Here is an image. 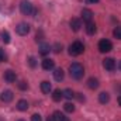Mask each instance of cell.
Returning a JSON list of instances; mask_svg holds the SVG:
<instances>
[{"mask_svg":"<svg viewBox=\"0 0 121 121\" xmlns=\"http://www.w3.org/2000/svg\"><path fill=\"white\" fill-rule=\"evenodd\" d=\"M69 72H70V76H72L73 79H76V80L82 79L83 75H85V69H83V66H82L80 63H78V62L70 63V66H69Z\"/></svg>","mask_w":121,"mask_h":121,"instance_id":"1","label":"cell"},{"mask_svg":"<svg viewBox=\"0 0 121 121\" xmlns=\"http://www.w3.org/2000/svg\"><path fill=\"white\" fill-rule=\"evenodd\" d=\"M83 51H85V47H83V44H82L80 41H75V42L69 47V54H70L72 56H78V55L83 54Z\"/></svg>","mask_w":121,"mask_h":121,"instance_id":"2","label":"cell"},{"mask_svg":"<svg viewBox=\"0 0 121 121\" xmlns=\"http://www.w3.org/2000/svg\"><path fill=\"white\" fill-rule=\"evenodd\" d=\"M20 11H21L24 16H30V14H35V13H37V11L34 10L32 4H31L30 1H27V0H23V1H21V4H20Z\"/></svg>","mask_w":121,"mask_h":121,"instance_id":"3","label":"cell"},{"mask_svg":"<svg viewBox=\"0 0 121 121\" xmlns=\"http://www.w3.org/2000/svg\"><path fill=\"white\" fill-rule=\"evenodd\" d=\"M111 49H113V44H111L108 39H101V41L99 42V51H100V52L106 54V52H110Z\"/></svg>","mask_w":121,"mask_h":121,"instance_id":"4","label":"cell"},{"mask_svg":"<svg viewBox=\"0 0 121 121\" xmlns=\"http://www.w3.org/2000/svg\"><path fill=\"white\" fill-rule=\"evenodd\" d=\"M16 32H17L18 35H27V34L30 32V26H28L27 23H20V24H17V27H16Z\"/></svg>","mask_w":121,"mask_h":121,"instance_id":"5","label":"cell"},{"mask_svg":"<svg viewBox=\"0 0 121 121\" xmlns=\"http://www.w3.org/2000/svg\"><path fill=\"white\" fill-rule=\"evenodd\" d=\"M103 66L107 70H114L116 69V60L113 59V58H106V59L103 60Z\"/></svg>","mask_w":121,"mask_h":121,"instance_id":"6","label":"cell"},{"mask_svg":"<svg viewBox=\"0 0 121 121\" xmlns=\"http://www.w3.org/2000/svg\"><path fill=\"white\" fill-rule=\"evenodd\" d=\"M16 72H13V70H6L4 72V80L7 82V83H13V82H16Z\"/></svg>","mask_w":121,"mask_h":121,"instance_id":"7","label":"cell"},{"mask_svg":"<svg viewBox=\"0 0 121 121\" xmlns=\"http://www.w3.org/2000/svg\"><path fill=\"white\" fill-rule=\"evenodd\" d=\"M69 26H70V28L73 31H79L80 27H82V21H80L79 18H72V20L69 21Z\"/></svg>","mask_w":121,"mask_h":121,"instance_id":"8","label":"cell"},{"mask_svg":"<svg viewBox=\"0 0 121 121\" xmlns=\"http://www.w3.org/2000/svg\"><path fill=\"white\" fill-rule=\"evenodd\" d=\"M82 18H83V21H86V23L91 21V18H93L91 10H89V9H83V10H82Z\"/></svg>","mask_w":121,"mask_h":121,"instance_id":"9","label":"cell"},{"mask_svg":"<svg viewBox=\"0 0 121 121\" xmlns=\"http://www.w3.org/2000/svg\"><path fill=\"white\" fill-rule=\"evenodd\" d=\"M54 66H55V62H54L52 59L45 58V59L42 60V69H45V70H51V69H54Z\"/></svg>","mask_w":121,"mask_h":121,"instance_id":"10","label":"cell"},{"mask_svg":"<svg viewBox=\"0 0 121 121\" xmlns=\"http://www.w3.org/2000/svg\"><path fill=\"white\" fill-rule=\"evenodd\" d=\"M1 100H3L4 103H10V101L13 100V91L11 90H4L1 93Z\"/></svg>","mask_w":121,"mask_h":121,"instance_id":"11","label":"cell"},{"mask_svg":"<svg viewBox=\"0 0 121 121\" xmlns=\"http://www.w3.org/2000/svg\"><path fill=\"white\" fill-rule=\"evenodd\" d=\"M63 78H65V72H63V69H55V72H54V79L56 80V82H60V80H63Z\"/></svg>","mask_w":121,"mask_h":121,"instance_id":"12","label":"cell"},{"mask_svg":"<svg viewBox=\"0 0 121 121\" xmlns=\"http://www.w3.org/2000/svg\"><path fill=\"white\" fill-rule=\"evenodd\" d=\"M41 90H42V93H45V94H49L51 90H52L51 83H49V82H47V80H44V82L41 83Z\"/></svg>","mask_w":121,"mask_h":121,"instance_id":"13","label":"cell"},{"mask_svg":"<svg viewBox=\"0 0 121 121\" xmlns=\"http://www.w3.org/2000/svg\"><path fill=\"white\" fill-rule=\"evenodd\" d=\"M86 31H87V34L89 35H93V34H96V24L93 23V21H89V23H86Z\"/></svg>","mask_w":121,"mask_h":121,"instance_id":"14","label":"cell"},{"mask_svg":"<svg viewBox=\"0 0 121 121\" xmlns=\"http://www.w3.org/2000/svg\"><path fill=\"white\" fill-rule=\"evenodd\" d=\"M87 87L91 89V90H96V89L99 87V80H97L96 78H90V79L87 80Z\"/></svg>","mask_w":121,"mask_h":121,"instance_id":"15","label":"cell"},{"mask_svg":"<svg viewBox=\"0 0 121 121\" xmlns=\"http://www.w3.org/2000/svg\"><path fill=\"white\" fill-rule=\"evenodd\" d=\"M99 101H100L101 104L108 103V101H110V94H108V93H106V91L100 93V94H99Z\"/></svg>","mask_w":121,"mask_h":121,"instance_id":"16","label":"cell"},{"mask_svg":"<svg viewBox=\"0 0 121 121\" xmlns=\"http://www.w3.org/2000/svg\"><path fill=\"white\" fill-rule=\"evenodd\" d=\"M27 108H28L27 100H18V103H17V110H20V111H27Z\"/></svg>","mask_w":121,"mask_h":121,"instance_id":"17","label":"cell"},{"mask_svg":"<svg viewBox=\"0 0 121 121\" xmlns=\"http://www.w3.org/2000/svg\"><path fill=\"white\" fill-rule=\"evenodd\" d=\"M49 51H51L49 44H41L39 45V54L41 55H47V54H49Z\"/></svg>","mask_w":121,"mask_h":121,"instance_id":"18","label":"cell"},{"mask_svg":"<svg viewBox=\"0 0 121 121\" xmlns=\"http://www.w3.org/2000/svg\"><path fill=\"white\" fill-rule=\"evenodd\" d=\"M62 97H63V91L60 90V89L54 90V93H52V99H54L55 101H59V100H62Z\"/></svg>","mask_w":121,"mask_h":121,"instance_id":"19","label":"cell"},{"mask_svg":"<svg viewBox=\"0 0 121 121\" xmlns=\"http://www.w3.org/2000/svg\"><path fill=\"white\" fill-rule=\"evenodd\" d=\"M52 118H54V121H63L65 120V114L60 113V111H55L52 114Z\"/></svg>","mask_w":121,"mask_h":121,"instance_id":"20","label":"cell"},{"mask_svg":"<svg viewBox=\"0 0 121 121\" xmlns=\"http://www.w3.org/2000/svg\"><path fill=\"white\" fill-rule=\"evenodd\" d=\"M63 97H66V99H73L75 97V91L70 90V89H66V90H63Z\"/></svg>","mask_w":121,"mask_h":121,"instance_id":"21","label":"cell"},{"mask_svg":"<svg viewBox=\"0 0 121 121\" xmlns=\"http://www.w3.org/2000/svg\"><path fill=\"white\" fill-rule=\"evenodd\" d=\"M1 41H3L4 44H9V42H10V34H9L7 31H3V32H1Z\"/></svg>","mask_w":121,"mask_h":121,"instance_id":"22","label":"cell"},{"mask_svg":"<svg viewBox=\"0 0 121 121\" xmlns=\"http://www.w3.org/2000/svg\"><path fill=\"white\" fill-rule=\"evenodd\" d=\"M63 108H65V111H68V113H73V111H75V106H73L72 103H66V104L63 106Z\"/></svg>","mask_w":121,"mask_h":121,"instance_id":"23","label":"cell"},{"mask_svg":"<svg viewBox=\"0 0 121 121\" xmlns=\"http://www.w3.org/2000/svg\"><path fill=\"white\" fill-rule=\"evenodd\" d=\"M113 35H114L117 39H121V27H116L114 31H113Z\"/></svg>","mask_w":121,"mask_h":121,"instance_id":"24","label":"cell"},{"mask_svg":"<svg viewBox=\"0 0 121 121\" xmlns=\"http://www.w3.org/2000/svg\"><path fill=\"white\" fill-rule=\"evenodd\" d=\"M28 63H30L31 68H35V66H37V59H35L34 56H30V58H28Z\"/></svg>","mask_w":121,"mask_h":121,"instance_id":"25","label":"cell"},{"mask_svg":"<svg viewBox=\"0 0 121 121\" xmlns=\"http://www.w3.org/2000/svg\"><path fill=\"white\" fill-rule=\"evenodd\" d=\"M60 51H62V45H60V44H55V45H54V52L59 54Z\"/></svg>","mask_w":121,"mask_h":121,"instance_id":"26","label":"cell"},{"mask_svg":"<svg viewBox=\"0 0 121 121\" xmlns=\"http://www.w3.org/2000/svg\"><path fill=\"white\" fill-rule=\"evenodd\" d=\"M31 121H42V118H41V116H39V114H32Z\"/></svg>","mask_w":121,"mask_h":121,"instance_id":"27","label":"cell"},{"mask_svg":"<svg viewBox=\"0 0 121 121\" xmlns=\"http://www.w3.org/2000/svg\"><path fill=\"white\" fill-rule=\"evenodd\" d=\"M18 87H20L21 90H26L28 86H27V83H26V82H20V83H18Z\"/></svg>","mask_w":121,"mask_h":121,"instance_id":"28","label":"cell"},{"mask_svg":"<svg viewBox=\"0 0 121 121\" xmlns=\"http://www.w3.org/2000/svg\"><path fill=\"white\" fill-rule=\"evenodd\" d=\"M37 41H41L42 39V31H39V32H37V38H35Z\"/></svg>","mask_w":121,"mask_h":121,"instance_id":"29","label":"cell"},{"mask_svg":"<svg viewBox=\"0 0 121 121\" xmlns=\"http://www.w3.org/2000/svg\"><path fill=\"white\" fill-rule=\"evenodd\" d=\"M4 59H6V55H4L3 49H0V60H4Z\"/></svg>","mask_w":121,"mask_h":121,"instance_id":"30","label":"cell"},{"mask_svg":"<svg viewBox=\"0 0 121 121\" xmlns=\"http://www.w3.org/2000/svg\"><path fill=\"white\" fill-rule=\"evenodd\" d=\"M78 99H79V101H85V96H82L80 93H78Z\"/></svg>","mask_w":121,"mask_h":121,"instance_id":"31","label":"cell"},{"mask_svg":"<svg viewBox=\"0 0 121 121\" xmlns=\"http://www.w3.org/2000/svg\"><path fill=\"white\" fill-rule=\"evenodd\" d=\"M87 1H89V3H99L100 0H87Z\"/></svg>","mask_w":121,"mask_h":121,"instance_id":"32","label":"cell"},{"mask_svg":"<svg viewBox=\"0 0 121 121\" xmlns=\"http://www.w3.org/2000/svg\"><path fill=\"white\" fill-rule=\"evenodd\" d=\"M118 104L121 106V96H118Z\"/></svg>","mask_w":121,"mask_h":121,"instance_id":"33","label":"cell"},{"mask_svg":"<svg viewBox=\"0 0 121 121\" xmlns=\"http://www.w3.org/2000/svg\"><path fill=\"white\" fill-rule=\"evenodd\" d=\"M118 69L121 70V60H120V63H118Z\"/></svg>","mask_w":121,"mask_h":121,"instance_id":"34","label":"cell"},{"mask_svg":"<svg viewBox=\"0 0 121 121\" xmlns=\"http://www.w3.org/2000/svg\"><path fill=\"white\" fill-rule=\"evenodd\" d=\"M63 121H69V118H68V117H65V120Z\"/></svg>","mask_w":121,"mask_h":121,"instance_id":"35","label":"cell"},{"mask_svg":"<svg viewBox=\"0 0 121 121\" xmlns=\"http://www.w3.org/2000/svg\"><path fill=\"white\" fill-rule=\"evenodd\" d=\"M0 121H4V120H3V118H1V117H0Z\"/></svg>","mask_w":121,"mask_h":121,"instance_id":"36","label":"cell"},{"mask_svg":"<svg viewBox=\"0 0 121 121\" xmlns=\"http://www.w3.org/2000/svg\"><path fill=\"white\" fill-rule=\"evenodd\" d=\"M17 121H26V120H17Z\"/></svg>","mask_w":121,"mask_h":121,"instance_id":"37","label":"cell"}]
</instances>
